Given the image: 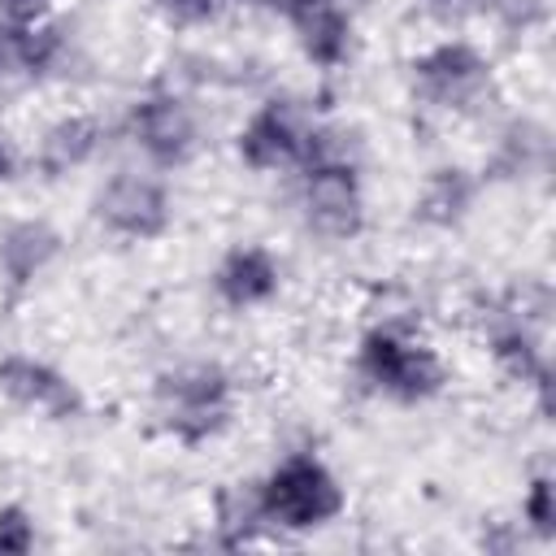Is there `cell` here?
I'll return each mask as SVG.
<instances>
[{"instance_id":"cell-1","label":"cell","mask_w":556,"mask_h":556,"mask_svg":"<svg viewBox=\"0 0 556 556\" xmlns=\"http://www.w3.org/2000/svg\"><path fill=\"white\" fill-rule=\"evenodd\" d=\"M156 413H161V426L187 447L217 439L235 413L230 374L222 365H182L174 374H161L156 378Z\"/></svg>"},{"instance_id":"cell-2","label":"cell","mask_w":556,"mask_h":556,"mask_svg":"<svg viewBox=\"0 0 556 556\" xmlns=\"http://www.w3.org/2000/svg\"><path fill=\"white\" fill-rule=\"evenodd\" d=\"M256 504L265 526L317 530L343 513V486L313 452H295L256 486Z\"/></svg>"},{"instance_id":"cell-3","label":"cell","mask_w":556,"mask_h":556,"mask_svg":"<svg viewBox=\"0 0 556 556\" xmlns=\"http://www.w3.org/2000/svg\"><path fill=\"white\" fill-rule=\"evenodd\" d=\"M356 374L387 400L400 404H417L430 400L443 387V365L439 356L417 343L413 334L395 330V326H374L365 330L361 348H356Z\"/></svg>"},{"instance_id":"cell-4","label":"cell","mask_w":556,"mask_h":556,"mask_svg":"<svg viewBox=\"0 0 556 556\" xmlns=\"http://www.w3.org/2000/svg\"><path fill=\"white\" fill-rule=\"evenodd\" d=\"M413 91L430 109L473 113V109H482L491 100L495 74H491V61L473 43L443 39V43L426 48L421 56H413Z\"/></svg>"},{"instance_id":"cell-5","label":"cell","mask_w":556,"mask_h":556,"mask_svg":"<svg viewBox=\"0 0 556 556\" xmlns=\"http://www.w3.org/2000/svg\"><path fill=\"white\" fill-rule=\"evenodd\" d=\"M126 130L135 139V148L161 165V169H178L200 152V117L195 109L178 96V91H148L130 104Z\"/></svg>"},{"instance_id":"cell-6","label":"cell","mask_w":556,"mask_h":556,"mask_svg":"<svg viewBox=\"0 0 556 556\" xmlns=\"http://www.w3.org/2000/svg\"><path fill=\"white\" fill-rule=\"evenodd\" d=\"M300 208L326 239H356L365 226V191L356 161H321L300 169Z\"/></svg>"},{"instance_id":"cell-7","label":"cell","mask_w":556,"mask_h":556,"mask_svg":"<svg viewBox=\"0 0 556 556\" xmlns=\"http://www.w3.org/2000/svg\"><path fill=\"white\" fill-rule=\"evenodd\" d=\"M96 222L122 239H156L174 222V200L152 174H113L96 191Z\"/></svg>"},{"instance_id":"cell-8","label":"cell","mask_w":556,"mask_h":556,"mask_svg":"<svg viewBox=\"0 0 556 556\" xmlns=\"http://www.w3.org/2000/svg\"><path fill=\"white\" fill-rule=\"evenodd\" d=\"M308 130H313V122L291 100H269L243 122L235 148L248 169H261V174L265 169H300Z\"/></svg>"},{"instance_id":"cell-9","label":"cell","mask_w":556,"mask_h":556,"mask_svg":"<svg viewBox=\"0 0 556 556\" xmlns=\"http://www.w3.org/2000/svg\"><path fill=\"white\" fill-rule=\"evenodd\" d=\"M0 391H4L13 404L35 408V413H43V417H52V421H65V417H78V413H83L78 387H74L61 369H52L48 361H35V356H26V352H9V356L0 361Z\"/></svg>"},{"instance_id":"cell-10","label":"cell","mask_w":556,"mask_h":556,"mask_svg":"<svg viewBox=\"0 0 556 556\" xmlns=\"http://www.w3.org/2000/svg\"><path fill=\"white\" fill-rule=\"evenodd\" d=\"M213 287H217V295L230 308H256V304H265V300L278 295L282 265H278V256L269 248L248 243V248H235V252L222 256V265L213 274Z\"/></svg>"},{"instance_id":"cell-11","label":"cell","mask_w":556,"mask_h":556,"mask_svg":"<svg viewBox=\"0 0 556 556\" xmlns=\"http://www.w3.org/2000/svg\"><path fill=\"white\" fill-rule=\"evenodd\" d=\"M300 39V52L317 65V70H339L348 61L352 48V17L339 0H308L300 9L287 13Z\"/></svg>"},{"instance_id":"cell-12","label":"cell","mask_w":556,"mask_h":556,"mask_svg":"<svg viewBox=\"0 0 556 556\" xmlns=\"http://www.w3.org/2000/svg\"><path fill=\"white\" fill-rule=\"evenodd\" d=\"M56 252H61V235L48 222H39V217L9 222L0 230V278L13 291H22L52 265Z\"/></svg>"},{"instance_id":"cell-13","label":"cell","mask_w":556,"mask_h":556,"mask_svg":"<svg viewBox=\"0 0 556 556\" xmlns=\"http://www.w3.org/2000/svg\"><path fill=\"white\" fill-rule=\"evenodd\" d=\"M100 143H104V126H100V117H91V113H70V117H61V122H52L48 130H43V139H39V169L43 174H70V169H78V165H87L96 152H100Z\"/></svg>"},{"instance_id":"cell-14","label":"cell","mask_w":556,"mask_h":556,"mask_svg":"<svg viewBox=\"0 0 556 556\" xmlns=\"http://www.w3.org/2000/svg\"><path fill=\"white\" fill-rule=\"evenodd\" d=\"M552 161V139H547V126L534 122V117H513L500 139H495V152H491V174L495 178H534L543 174Z\"/></svg>"},{"instance_id":"cell-15","label":"cell","mask_w":556,"mask_h":556,"mask_svg":"<svg viewBox=\"0 0 556 556\" xmlns=\"http://www.w3.org/2000/svg\"><path fill=\"white\" fill-rule=\"evenodd\" d=\"M478 200V178L460 165H439L426 174L421 195H417V217L430 226H456L469 217Z\"/></svg>"},{"instance_id":"cell-16","label":"cell","mask_w":556,"mask_h":556,"mask_svg":"<svg viewBox=\"0 0 556 556\" xmlns=\"http://www.w3.org/2000/svg\"><path fill=\"white\" fill-rule=\"evenodd\" d=\"M547 9H552V0H491L486 17H495L513 35H526L547 22Z\"/></svg>"},{"instance_id":"cell-17","label":"cell","mask_w":556,"mask_h":556,"mask_svg":"<svg viewBox=\"0 0 556 556\" xmlns=\"http://www.w3.org/2000/svg\"><path fill=\"white\" fill-rule=\"evenodd\" d=\"M521 521H526L539 539L552 534V526H556V504H552V478H547V473H539V478L530 482V491H526V500H521Z\"/></svg>"},{"instance_id":"cell-18","label":"cell","mask_w":556,"mask_h":556,"mask_svg":"<svg viewBox=\"0 0 556 556\" xmlns=\"http://www.w3.org/2000/svg\"><path fill=\"white\" fill-rule=\"evenodd\" d=\"M35 547V521L22 504L0 508V552H30Z\"/></svg>"},{"instance_id":"cell-19","label":"cell","mask_w":556,"mask_h":556,"mask_svg":"<svg viewBox=\"0 0 556 556\" xmlns=\"http://www.w3.org/2000/svg\"><path fill=\"white\" fill-rule=\"evenodd\" d=\"M0 78H26V26L0 17Z\"/></svg>"},{"instance_id":"cell-20","label":"cell","mask_w":556,"mask_h":556,"mask_svg":"<svg viewBox=\"0 0 556 556\" xmlns=\"http://www.w3.org/2000/svg\"><path fill=\"white\" fill-rule=\"evenodd\" d=\"M156 9H161L174 26H204L208 17H217L222 0H156Z\"/></svg>"},{"instance_id":"cell-21","label":"cell","mask_w":556,"mask_h":556,"mask_svg":"<svg viewBox=\"0 0 556 556\" xmlns=\"http://www.w3.org/2000/svg\"><path fill=\"white\" fill-rule=\"evenodd\" d=\"M417 4L439 22H465V17H478L491 9V0H417Z\"/></svg>"},{"instance_id":"cell-22","label":"cell","mask_w":556,"mask_h":556,"mask_svg":"<svg viewBox=\"0 0 556 556\" xmlns=\"http://www.w3.org/2000/svg\"><path fill=\"white\" fill-rule=\"evenodd\" d=\"M48 9H52V0H0V17L4 22H22V26L43 22Z\"/></svg>"},{"instance_id":"cell-23","label":"cell","mask_w":556,"mask_h":556,"mask_svg":"<svg viewBox=\"0 0 556 556\" xmlns=\"http://www.w3.org/2000/svg\"><path fill=\"white\" fill-rule=\"evenodd\" d=\"M13 169H17V161H13V148L0 139V182H9V178H13Z\"/></svg>"},{"instance_id":"cell-24","label":"cell","mask_w":556,"mask_h":556,"mask_svg":"<svg viewBox=\"0 0 556 556\" xmlns=\"http://www.w3.org/2000/svg\"><path fill=\"white\" fill-rule=\"evenodd\" d=\"M256 4H265V9H282V13H291V9H300V4H308V0H256Z\"/></svg>"}]
</instances>
